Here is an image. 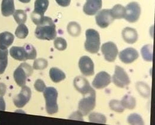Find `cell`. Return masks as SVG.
<instances>
[{
	"instance_id": "cell-15",
	"label": "cell",
	"mask_w": 155,
	"mask_h": 125,
	"mask_svg": "<svg viewBox=\"0 0 155 125\" xmlns=\"http://www.w3.org/2000/svg\"><path fill=\"white\" fill-rule=\"evenodd\" d=\"M139 56L138 52L133 47H128L119 53L120 60L124 63H131L135 61Z\"/></svg>"
},
{
	"instance_id": "cell-7",
	"label": "cell",
	"mask_w": 155,
	"mask_h": 125,
	"mask_svg": "<svg viewBox=\"0 0 155 125\" xmlns=\"http://www.w3.org/2000/svg\"><path fill=\"white\" fill-rule=\"evenodd\" d=\"M114 84L120 88H124L130 83V79L123 68L119 66H115V73L112 77Z\"/></svg>"
},
{
	"instance_id": "cell-27",
	"label": "cell",
	"mask_w": 155,
	"mask_h": 125,
	"mask_svg": "<svg viewBox=\"0 0 155 125\" xmlns=\"http://www.w3.org/2000/svg\"><path fill=\"white\" fill-rule=\"evenodd\" d=\"M67 31L70 35L78 37L81 33V27L76 22H70L67 26Z\"/></svg>"
},
{
	"instance_id": "cell-1",
	"label": "cell",
	"mask_w": 155,
	"mask_h": 125,
	"mask_svg": "<svg viewBox=\"0 0 155 125\" xmlns=\"http://www.w3.org/2000/svg\"><path fill=\"white\" fill-rule=\"evenodd\" d=\"M35 34L36 37L41 40L55 39L57 36L55 24L51 18L44 16L42 21L37 25Z\"/></svg>"
},
{
	"instance_id": "cell-6",
	"label": "cell",
	"mask_w": 155,
	"mask_h": 125,
	"mask_svg": "<svg viewBox=\"0 0 155 125\" xmlns=\"http://www.w3.org/2000/svg\"><path fill=\"white\" fill-rule=\"evenodd\" d=\"M84 97L78 103V111L83 116H87L94 109L96 106V93L93 90L88 94L84 95Z\"/></svg>"
},
{
	"instance_id": "cell-5",
	"label": "cell",
	"mask_w": 155,
	"mask_h": 125,
	"mask_svg": "<svg viewBox=\"0 0 155 125\" xmlns=\"http://www.w3.org/2000/svg\"><path fill=\"white\" fill-rule=\"evenodd\" d=\"M33 72V68L27 63H21L14 72L13 77L17 84L22 87L26 85V79Z\"/></svg>"
},
{
	"instance_id": "cell-22",
	"label": "cell",
	"mask_w": 155,
	"mask_h": 125,
	"mask_svg": "<svg viewBox=\"0 0 155 125\" xmlns=\"http://www.w3.org/2000/svg\"><path fill=\"white\" fill-rule=\"evenodd\" d=\"M110 10L111 14L114 19L124 18L125 16V8L120 4L115 5Z\"/></svg>"
},
{
	"instance_id": "cell-20",
	"label": "cell",
	"mask_w": 155,
	"mask_h": 125,
	"mask_svg": "<svg viewBox=\"0 0 155 125\" xmlns=\"http://www.w3.org/2000/svg\"><path fill=\"white\" fill-rule=\"evenodd\" d=\"M49 76L51 80L54 82H60L64 80L66 75L61 69L57 68H51L49 70Z\"/></svg>"
},
{
	"instance_id": "cell-14",
	"label": "cell",
	"mask_w": 155,
	"mask_h": 125,
	"mask_svg": "<svg viewBox=\"0 0 155 125\" xmlns=\"http://www.w3.org/2000/svg\"><path fill=\"white\" fill-rule=\"evenodd\" d=\"M74 86L79 93L82 95H86L94 90L89 82V81L83 77L78 76L74 78Z\"/></svg>"
},
{
	"instance_id": "cell-9",
	"label": "cell",
	"mask_w": 155,
	"mask_h": 125,
	"mask_svg": "<svg viewBox=\"0 0 155 125\" xmlns=\"http://www.w3.org/2000/svg\"><path fill=\"white\" fill-rule=\"evenodd\" d=\"M31 95V88L25 85L22 87L20 93L13 98V103L17 107L22 108L29 101Z\"/></svg>"
},
{
	"instance_id": "cell-17",
	"label": "cell",
	"mask_w": 155,
	"mask_h": 125,
	"mask_svg": "<svg viewBox=\"0 0 155 125\" xmlns=\"http://www.w3.org/2000/svg\"><path fill=\"white\" fill-rule=\"evenodd\" d=\"M122 36L124 41L129 44H133L138 40L137 31L131 27H125L123 30Z\"/></svg>"
},
{
	"instance_id": "cell-37",
	"label": "cell",
	"mask_w": 155,
	"mask_h": 125,
	"mask_svg": "<svg viewBox=\"0 0 155 125\" xmlns=\"http://www.w3.org/2000/svg\"><path fill=\"white\" fill-rule=\"evenodd\" d=\"M83 115L79 111H78L75 113H74L70 117V119H72L73 120H81L83 121Z\"/></svg>"
},
{
	"instance_id": "cell-11",
	"label": "cell",
	"mask_w": 155,
	"mask_h": 125,
	"mask_svg": "<svg viewBox=\"0 0 155 125\" xmlns=\"http://www.w3.org/2000/svg\"><path fill=\"white\" fill-rule=\"evenodd\" d=\"M114 20L111 14L110 10L107 9L101 10L96 16V23L101 28L107 27Z\"/></svg>"
},
{
	"instance_id": "cell-28",
	"label": "cell",
	"mask_w": 155,
	"mask_h": 125,
	"mask_svg": "<svg viewBox=\"0 0 155 125\" xmlns=\"http://www.w3.org/2000/svg\"><path fill=\"white\" fill-rule=\"evenodd\" d=\"M91 122L105 124L107 122V117L102 114L98 113H92L89 116Z\"/></svg>"
},
{
	"instance_id": "cell-23",
	"label": "cell",
	"mask_w": 155,
	"mask_h": 125,
	"mask_svg": "<svg viewBox=\"0 0 155 125\" xmlns=\"http://www.w3.org/2000/svg\"><path fill=\"white\" fill-rule=\"evenodd\" d=\"M8 49H0V74H2L8 64Z\"/></svg>"
},
{
	"instance_id": "cell-4",
	"label": "cell",
	"mask_w": 155,
	"mask_h": 125,
	"mask_svg": "<svg viewBox=\"0 0 155 125\" xmlns=\"http://www.w3.org/2000/svg\"><path fill=\"white\" fill-rule=\"evenodd\" d=\"M86 40L84 47L86 51L91 53H97L100 49L101 40L100 36L97 31L94 29H88L86 31Z\"/></svg>"
},
{
	"instance_id": "cell-35",
	"label": "cell",
	"mask_w": 155,
	"mask_h": 125,
	"mask_svg": "<svg viewBox=\"0 0 155 125\" xmlns=\"http://www.w3.org/2000/svg\"><path fill=\"white\" fill-rule=\"evenodd\" d=\"M34 87L36 90L39 92H44V91L46 88L45 82L41 79H38L36 81L34 84Z\"/></svg>"
},
{
	"instance_id": "cell-16",
	"label": "cell",
	"mask_w": 155,
	"mask_h": 125,
	"mask_svg": "<svg viewBox=\"0 0 155 125\" xmlns=\"http://www.w3.org/2000/svg\"><path fill=\"white\" fill-rule=\"evenodd\" d=\"M102 6V0H87L83 6V11L88 16H93L101 9Z\"/></svg>"
},
{
	"instance_id": "cell-18",
	"label": "cell",
	"mask_w": 155,
	"mask_h": 125,
	"mask_svg": "<svg viewBox=\"0 0 155 125\" xmlns=\"http://www.w3.org/2000/svg\"><path fill=\"white\" fill-rule=\"evenodd\" d=\"M15 40L14 35L8 31L0 33V49H7L11 46Z\"/></svg>"
},
{
	"instance_id": "cell-32",
	"label": "cell",
	"mask_w": 155,
	"mask_h": 125,
	"mask_svg": "<svg viewBox=\"0 0 155 125\" xmlns=\"http://www.w3.org/2000/svg\"><path fill=\"white\" fill-rule=\"evenodd\" d=\"M128 122L131 125H143L144 122L142 117L139 114L134 113L130 115L127 120Z\"/></svg>"
},
{
	"instance_id": "cell-38",
	"label": "cell",
	"mask_w": 155,
	"mask_h": 125,
	"mask_svg": "<svg viewBox=\"0 0 155 125\" xmlns=\"http://www.w3.org/2000/svg\"><path fill=\"white\" fill-rule=\"evenodd\" d=\"M57 4L61 7H67L70 4L71 0H55Z\"/></svg>"
},
{
	"instance_id": "cell-2",
	"label": "cell",
	"mask_w": 155,
	"mask_h": 125,
	"mask_svg": "<svg viewBox=\"0 0 155 125\" xmlns=\"http://www.w3.org/2000/svg\"><path fill=\"white\" fill-rule=\"evenodd\" d=\"M12 58L19 61H26L28 59H35L37 53L35 48L31 44H25L23 47L13 46L10 50Z\"/></svg>"
},
{
	"instance_id": "cell-34",
	"label": "cell",
	"mask_w": 155,
	"mask_h": 125,
	"mask_svg": "<svg viewBox=\"0 0 155 125\" xmlns=\"http://www.w3.org/2000/svg\"><path fill=\"white\" fill-rule=\"evenodd\" d=\"M54 46L58 50L62 51L64 50L67 47V43L66 40L62 37H57L54 40Z\"/></svg>"
},
{
	"instance_id": "cell-26",
	"label": "cell",
	"mask_w": 155,
	"mask_h": 125,
	"mask_svg": "<svg viewBox=\"0 0 155 125\" xmlns=\"http://www.w3.org/2000/svg\"><path fill=\"white\" fill-rule=\"evenodd\" d=\"M136 88L142 97L147 98L150 96V88L147 84L143 82H138L136 83Z\"/></svg>"
},
{
	"instance_id": "cell-33",
	"label": "cell",
	"mask_w": 155,
	"mask_h": 125,
	"mask_svg": "<svg viewBox=\"0 0 155 125\" xmlns=\"http://www.w3.org/2000/svg\"><path fill=\"white\" fill-rule=\"evenodd\" d=\"M48 62L46 59L43 58H39L35 61L33 65V68L36 70H42L47 68Z\"/></svg>"
},
{
	"instance_id": "cell-36",
	"label": "cell",
	"mask_w": 155,
	"mask_h": 125,
	"mask_svg": "<svg viewBox=\"0 0 155 125\" xmlns=\"http://www.w3.org/2000/svg\"><path fill=\"white\" fill-rule=\"evenodd\" d=\"M44 16L36 13L35 12H32L31 14V18L32 21L36 24L38 25L44 19Z\"/></svg>"
},
{
	"instance_id": "cell-13",
	"label": "cell",
	"mask_w": 155,
	"mask_h": 125,
	"mask_svg": "<svg viewBox=\"0 0 155 125\" xmlns=\"http://www.w3.org/2000/svg\"><path fill=\"white\" fill-rule=\"evenodd\" d=\"M110 82V75L105 71H102L99 72L94 78L92 85L96 89H102L107 87Z\"/></svg>"
},
{
	"instance_id": "cell-8",
	"label": "cell",
	"mask_w": 155,
	"mask_h": 125,
	"mask_svg": "<svg viewBox=\"0 0 155 125\" xmlns=\"http://www.w3.org/2000/svg\"><path fill=\"white\" fill-rule=\"evenodd\" d=\"M125 8V16L124 18L130 23H135L139 19L141 14V8L136 2L129 3Z\"/></svg>"
},
{
	"instance_id": "cell-25",
	"label": "cell",
	"mask_w": 155,
	"mask_h": 125,
	"mask_svg": "<svg viewBox=\"0 0 155 125\" xmlns=\"http://www.w3.org/2000/svg\"><path fill=\"white\" fill-rule=\"evenodd\" d=\"M124 109L132 110L135 108L136 106V101L135 98L131 95H125L121 101Z\"/></svg>"
},
{
	"instance_id": "cell-40",
	"label": "cell",
	"mask_w": 155,
	"mask_h": 125,
	"mask_svg": "<svg viewBox=\"0 0 155 125\" xmlns=\"http://www.w3.org/2000/svg\"><path fill=\"white\" fill-rule=\"evenodd\" d=\"M5 110V103L3 96H0V110Z\"/></svg>"
},
{
	"instance_id": "cell-3",
	"label": "cell",
	"mask_w": 155,
	"mask_h": 125,
	"mask_svg": "<svg viewBox=\"0 0 155 125\" xmlns=\"http://www.w3.org/2000/svg\"><path fill=\"white\" fill-rule=\"evenodd\" d=\"M44 96L46 101L47 112L49 114H54L58 112L57 104L58 91L54 87H48L44 91Z\"/></svg>"
},
{
	"instance_id": "cell-21",
	"label": "cell",
	"mask_w": 155,
	"mask_h": 125,
	"mask_svg": "<svg viewBox=\"0 0 155 125\" xmlns=\"http://www.w3.org/2000/svg\"><path fill=\"white\" fill-rule=\"evenodd\" d=\"M49 5V0H36L33 12L44 16Z\"/></svg>"
},
{
	"instance_id": "cell-19",
	"label": "cell",
	"mask_w": 155,
	"mask_h": 125,
	"mask_svg": "<svg viewBox=\"0 0 155 125\" xmlns=\"http://www.w3.org/2000/svg\"><path fill=\"white\" fill-rule=\"evenodd\" d=\"M15 12L14 0H2L1 3V13L2 16L8 17Z\"/></svg>"
},
{
	"instance_id": "cell-10",
	"label": "cell",
	"mask_w": 155,
	"mask_h": 125,
	"mask_svg": "<svg viewBox=\"0 0 155 125\" xmlns=\"http://www.w3.org/2000/svg\"><path fill=\"white\" fill-rule=\"evenodd\" d=\"M101 50L105 59L109 62H112L116 59L118 53L117 46L112 42L104 43L102 46Z\"/></svg>"
},
{
	"instance_id": "cell-29",
	"label": "cell",
	"mask_w": 155,
	"mask_h": 125,
	"mask_svg": "<svg viewBox=\"0 0 155 125\" xmlns=\"http://www.w3.org/2000/svg\"><path fill=\"white\" fill-rule=\"evenodd\" d=\"M13 17L17 24H25L27 20V14L24 10H17L13 14Z\"/></svg>"
},
{
	"instance_id": "cell-24",
	"label": "cell",
	"mask_w": 155,
	"mask_h": 125,
	"mask_svg": "<svg viewBox=\"0 0 155 125\" xmlns=\"http://www.w3.org/2000/svg\"><path fill=\"white\" fill-rule=\"evenodd\" d=\"M141 53L143 59L146 61L152 62L153 61V46L151 45H146L141 48Z\"/></svg>"
},
{
	"instance_id": "cell-12",
	"label": "cell",
	"mask_w": 155,
	"mask_h": 125,
	"mask_svg": "<svg viewBox=\"0 0 155 125\" xmlns=\"http://www.w3.org/2000/svg\"><path fill=\"white\" fill-rule=\"evenodd\" d=\"M78 66L81 73L85 76H92L94 75V63L93 61L87 56L80 58Z\"/></svg>"
},
{
	"instance_id": "cell-39",
	"label": "cell",
	"mask_w": 155,
	"mask_h": 125,
	"mask_svg": "<svg viewBox=\"0 0 155 125\" xmlns=\"http://www.w3.org/2000/svg\"><path fill=\"white\" fill-rule=\"evenodd\" d=\"M6 90H7L6 85L4 83L1 82L0 83V95L1 96L4 95L6 93Z\"/></svg>"
},
{
	"instance_id": "cell-30",
	"label": "cell",
	"mask_w": 155,
	"mask_h": 125,
	"mask_svg": "<svg viewBox=\"0 0 155 125\" xmlns=\"http://www.w3.org/2000/svg\"><path fill=\"white\" fill-rule=\"evenodd\" d=\"M29 34V30L25 24L18 25L15 31L16 37L19 39H25Z\"/></svg>"
},
{
	"instance_id": "cell-41",
	"label": "cell",
	"mask_w": 155,
	"mask_h": 125,
	"mask_svg": "<svg viewBox=\"0 0 155 125\" xmlns=\"http://www.w3.org/2000/svg\"><path fill=\"white\" fill-rule=\"evenodd\" d=\"M18 1H20V2H23V3H28L31 1V0H18Z\"/></svg>"
},
{
	"instance_id": "cell-31",
	"label": "cell",
	"mask_w": 155,
	"mask_h": 125,
	"mask_svg": "<svg viewBox=\"0 0 155 125\" xmlns=\"http://www.w3.org/2000/svg\"><path fill=\"white\" fill-rule=\"evenodd\" d=\"M110 109L117 113H123L124 111V107L123 106L121 101L117 100H112L110 101L109 104Z\"/></svg>"
}]
</instances>
